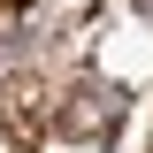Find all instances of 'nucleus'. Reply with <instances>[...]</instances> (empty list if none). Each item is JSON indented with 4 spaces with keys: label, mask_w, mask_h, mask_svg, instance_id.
<instances>
[{
    "label": "nucleus",
    "mask_w": 153,
    "mask_h": 153,
    "mask_svg": "<svg viewBox=\"0 0 153 153\" xmlns=\"http://www.w3.org/2000/svg\"><path fill=\"white\" fill-rule=\"evenodd\" d=\"M0 115H8L16 138H38V123H46V84H38V76H16L8 100H0Z\"/></svg>",
    "instance_id": "f03ea898"
},
{
    "label": "nucleus",
    "mask_w": 153,
    "mask_h": 153,
    "mask_svg": "<svg viewBox=\"0 0 153 153\" xmlns=\"http://www.w3.org/2000/svg\"><path fill=\"white\" fill-rule=\"evenodd\" d=\"M115 115H123V92L115 84H76L69 107H54V123H61V138H107Z\"/></svg>",
    "instance_id": "f257e3e1"
}]
</instances>
